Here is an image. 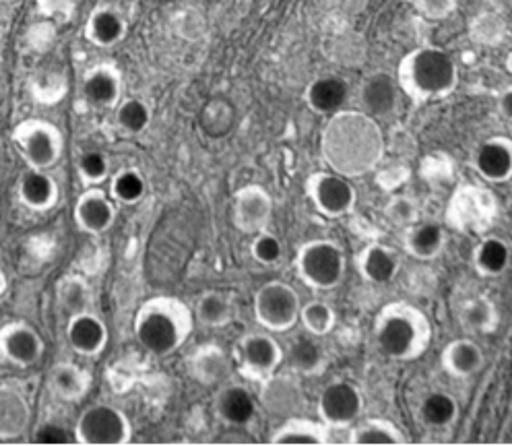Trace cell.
Segmentation results:
<instances>
[{
	"instance_id": "6da1fadb",
	"label": "cell",
	"mask_w": 512,
	"mask_h": 446,
	"mask_svg": "<svg viewBox=\"0 0 512 446\" xmlns=\"http://www.w3.org/2000/svg\"><path fill=\"white\" fill-rule=\"evenodd\" d=\"M320 153L341 176H364L384 155V137L376 118L356 110L331 114L320 133Z\"/></svg>"
},
{
	"instance_id": "7a4b0ae2",
	"label": "cell",
	"mask_w": 512,
	"mask_h": 446,
	"mask_svg": "<svg viewBox=\"0 0 512 446\" xmlns=\"http://www.w3.org/2000/svg\"><path fill=\"white\" fill-rule=\"evenodd\" d=\"M374 339L387 358L395 362H413L422 358L432 343L430 318L420 306L411 302H391L376 314Z\"/></svg>"
},
{
	"instance_id": "3957f363",
	"label": "cell",
	"mask_w": 512,
	"mask_h": 446,
	"mask_svg": "<svg viewBox=\"0 0 512 446\" xmlns=\"http://www.w3.org/2000/svg\"><path fill=\"white\" fill-rule=\"evenodd\" d=\"M195 327V312L174 296H155L141 304L133 331L147 354L166 358L180 349Z\"/></svg>"
},
{
	"instance_id": "277c9868",
	"label": "cell",
	"mask_w": 512,
	"mask_h": 446,
	"mask_svg": "<svg viewBox=\"0 0 512 446\" xmlns=\"http://www.w3.org/2000/svg\"><path fill=\"white\" fill-rule=\"evenodd\" d=\"M399 89L415 106H424L451 95L459 85L455 58L436 46H420L407 52L397 67Z\"/></svg>"
},
{
	"instance_id": "5b68a950",
	"label": "cell",
	"mask_w": 512,
	"mask_h": 446,
	"mask_svg": "<svg viewBox=\"0 0 512 446\" xmlns=\"http://www.w3.org/2000/svg\"><path fill=\"white\" fill-rule=\"evenodd\" d=\"M345 267V252L333 240H310L298 248L296 273L310 290H335L345 277Z\"/></svg>"
},
{
	"instance_id": "8992f818",
	"label": "cell",
	"mask_w": 512,
	"mask_h": 446,
	"mask_svg": "<svg viewBox=\"0 0 512 446\" xmlns=\"http://www.w3.org/2000/svg\"><path fill=\"white\" fill-rule=\"evenodd\" d=\"M300 294L285 281H269L261 285L252 300L254 321L269 333L290 331L300 318Z\"/></svg>"
},
{
	"instance_id": "52a82bcc",
	"label": "cell",
	"mask_w": 512,
	"mask_h": 446,
	"mask_svg": "<svg viewBox=\"0 0 512 446\" xmlns=\"http://www.w3.org/2000/svg\"><path fill=\"white\" fill-rule=\"evenodd\" d=\"M131 436L133 426L126 413L106 403L87 407L75 424V440L81 446H124Z\"/></svg>"
},
{
	"instance_id": "ba28073f",
	"label": "cell",
	"mask_w": 512,
	"mask_h": 446,
	"mask_svg": "<svg viewBox=\"0 0 512 446\" xmlns=\"http://www.w3.org/2000/svg\"><path fill=\"white\" fill-rule=\"evenodd\" d=\"M13 141L27 168L50 170L62 155L64 137L58 126L44 118H27L13 131Z\"/></svg>"
},
{
	"instance_id": "9c48e42d",
	"label": "cell",
	"mask_w": 512,
	"mask_h": 446,
	"mask_svg": "<svg viewBox=\"0 0 512 446\" xmlns=\"http://www.w3.org/2000/svg\"><path fill=\"white\" fill-rule=\"evenodd\" d=\"M281 362L283 349L269 333H246L236 343V366L248 380H269L275 376Z\"/></svg>"
},
{
	"instance_id": "30bf717a",
	"label": "cell",
	"mask_w": 512,
	"mask_h": 446,
	"mask_svg": "<svg viewBox=\"0 0 512 446\" xmlns=\"http://www.w3.org/2000/svg\"><path fill=\"white\" fill-rule=\"evenodd\" d=\"M306 195L314 209L329 219H339L354 211L358 193L345 176L333 172H314L306 178Z\"/></svg>"
},
{
	"instance_id": "8fae6325",
	"label": "cell",
	"mask_w": 512,
	"mask_h": 446,
	"mask_svg": "<svg viewBox=\"0 0 512 446\" xmlns=\"http://www.w3.org/2000/svg\"><path fill=\"white\" fill-rule=\"evenodd\" d=\"M364 411V395L349 380H333L320 391L316 401L318 420L331 428H349Z\"/></svg>"
},
{
	"instance_id": "7c38bea8",
	"label": "cell",
	"mask_w": 512,
	"mask_h": 446,
	"mask_svg": "<svg viewBox=\"0 0 512 446\" xmlns=\"http://www.w3.org/2000/svg\"><path fill=\"white\" fill-rule=\"evenodd\" d=\"M234 226L244 234H259L269 228L273 217V199L261 184L238 188L232 201Z\"/></svg>"
},
{
	"instance_id": "4fadbf2b",
	"label": "cell",
	"mask_w": 512,
	"mask_h": 446,
	"mask_svg": "<svg viewBox=\"0 0 512 446\" xmlns=\"http://www.w3.org/2000/svg\"><path fill=\"white\" fill-rule=\"evenodd\" d=\"M496 213V203L484 188L461 186L448 207V217L459 230H479L490 226Z\"/></svg>"
},
{
	"instance_id": "5bb4252c",
	"label": "cell",
	"mask_w": 512,
	"mask_h": 446,
	"mask_svg": "<svg viewBox=\"0 0 512 446\" xmlns=\"http://www.w3.org/2000/svg\"><path fill=\"white\" fill-rule=\"evenodd\" d=\"M0 354L17 368H29L42 360L44 339L36 327L27 323H9L0 329Z\"/></svg>"
},
{
	"instance_id": "9a60e30c",
	"label": "cell",
	"mask_w": 512,
	"mask_h": 446,
	"mask_svg": "<svg viewBox=\"0 0 512 446\" xmlns=\"http://www.w3.org/2000/svg\"><path fill=\"white\" fill-rule=\"evenodd\" d=\"M73 215L79 230L91 236H100L114 226L116 201L102 188H87L85 193L79 195Z\"/></svg>"
},
{
	"instance_id": "2e32d148",
	"label": "cell",
	"mask_w": 512,
	"mask_h": 446,
	"mask_svg": "<svg viewBox=\"0 0 512 446\" xmlns=\"http://www.w3.org/2000/svg\"><path fill=\"white\" fill-rule=\"evenodd\" d=\"M67 341L75 354L83 358H95L108 345V327L95 312H79L69 318Z\"/></svg>"
},
{
	"instance_id": "e0dca14e",
	"label": "cell",
	"mask_w": 512,
	"mask_h": 446,
	"mask_svg": "<svg viewBox=\"0 0 512 446\" xmlns=\"http://www.w3.org/2000/svg\"><path fill=\"white\" fill-rule=\"evenodd\" d=\"M477 176L490 184H502L512 178V139L490 137L473 155Z\"/></svg>"
},
{
	"instance_id": "ac0fdd59",
	"label": "cell",
	"mask_w": 512,
	"mask_h": 446,
	"mask_svg": "<svg viewBox=\"0 0 512 446\" xmlns=\"http://www.w3.org/2000/svg\"><path fill=\"white\" fill-rule=\"evenodd\" d=\"M83 98L95 108H116L122 100V73L114 62H100L83 77Z\"/></svg>"
},
{
	"instance_id": "d6986e66",
	"label": "cell",
	"mask_w": 512,
	"mask_h": 446,
	"mask_svg": "<svg viewBox=\"0 0 512 446\" xmlns=\"http://www.w3.org/2000/svg\"><path fill=\"white\" fill-rule=\"evenodd\" d=\"M126 31V19L118 9L110 5H98L89 13L83 34L85 40L95 48H114L126 38Z\"/></svg>"
},
{
	"instance_id": "ffe728a7",
	"label": "cell",
	"mask_w": 512,
	"mask_h": 446,
	"mask_svg": "<svg viewBox=\"0 0 512 446\" xmlns=\"http://www.w3.org/2000/svg\"><path fill=\"white\" fill-rule=\"evenodd\" d=\"M17 197L29 211H48L58 201V184L48 170L27 168L17 182Z\"/></svg>"
},
{
	"instance_id": "44dd1931",
	"label": "cell",
	"mask_w": 512,
	"mask_h": 446,
	"mask_svg": "<svg viewBox=\"0 0 512 446\" xmlns=\"http://www.w3.org/2000/svg\"><path fill=\"white\" fill-rule=\"evenodd\" d=\"M399 100V83L397 77L389 73H372L360 89V104L366 114L372 118H384L395 112Z\"/></svg>"
},
{
	"instance_id": "7402d4cb",
	"label": "cell",
	"mask_w": 512,
	"mask_h": 446,
	"mask_svg": "<svg viewBox=\"0 0 512 446\" xmlns=\"http://www.w3.org/2000/svg\"><path fill=\"white\" fill-rule=\"evenodd\" d=\"M440 364L448 376L469 378L484 368L486 354L484 349L479 347V343H475L469 337H463L451 341L442 349Z\"/></svg>"
},
{
	"instance_id": "603a6c76",
	"label": "cell",
	"mask_w": 512,
	"mask_h": 446,
	"mask_svg": "<svg viewBox=\"0 0 512 446\" xmlns=\"http://www.w3.org/2000/svg\"><path fill=\"white\" fill-rule=\"evenodd\" d=\"M349 98V85L345 79L335 75L316 77L304 91L306 106L320 116H331L339 112Z\"/></svg>"
},
{
	"instance_id": "cb8c5ba5",
	"label": "cell",
	"mask_w": 512,
	"mask_h": 446,
	"mask_svg": "<svg viewBox=\"0 0 512 446\" xmlns=\"http://www.w3.org/2000/svg\"><path fill=\"white\" fill-rule=\"evenodd\" d=\"M215 413L223 424L244 428L256 416V401L246 387L226 385L219 389L215 397Z\"/></svg>"
},
{
	"instance_id": "d4e9b609",
	"label": "cell",
	"mask_w": 512,
	"mask_h": 446,
	"mask_svg": "<svg viewBox=\"0 0 512 446\" xmlns=\"http://www.w3.org/2000/svg\"><path fill=\"white\" fill-rule=\"evenodd\" d=\"M358 273L372 285H387L399 273V259L393 248L384 244H368L358 252Z\"/></svg>"
},
{
	"instance_id": "484cf974",
	"label": "cell",
	"mask_w": 512,
	"mask_h": 446,
	"mask_svg": "<svg viewBox=\"0 0 512 446\" xmlns=\"http://www.w3.org/2000/svg\"><path fill=\"white\" fill-rule=\"evenodd\" d=\"M188 372L197 382H201V385L213 387L230 378L232 362L219 345L209 343L199 347L197 352L188 358Z\"/></svg>"
},
{
	"instance_id": "4316f807",
	"label": "cell",
	"mask_w": 512,
	"mask_h": 446,
	"mask_svg": "<svg viewBox=\"0 0 512 446\" xmlns=\"http://www.w3.org/2000/svg\"><path fill=\"white\" fill-rule=\"evenodd\" d=\"M48 387L58 399L77 403L89 393L91 374L75 362H58L48 372Z\"/></svg>"
},
{
	"instance_id": "83f0119b",
	"label": "cell",
	"mask_w": 512,
	"mask_h": 446,
	"mask_svg": "<svg viewBox=\"0 0 512 446\" xmlns=\"http://www.w3.org/2000/svg\"><path fill=\"white\" fill-rule=\"evenodd\" d=\"M29 422L31 407L27 397L11 385H0V438L21 436Z\"/></svg>"
},
{
	"instance_id": "f1b7e54d",
	"label": "cell",
	"mask_w": 512,
	"mask_h": 446,
	"mask_svg": "<svg viewBox=\"0 0 512 446\" xmlns=\"http://www.w3.org/2000/svg\"><path fill=\"white\" fill-rule=\"evenodd\" d=\"M275 446H323L329 442V426L320 420H308V418H290L285 420L269 438Z\"/></svg>"
},
{
	"instance_id": "f546056e",
	"label": "cell",
	"mask_w": 512,
	"mask_h": 446,
	"mask_svg": "<svg viewBox=\"0 0 512 446\" xmlns=\"http://www.w3.org/2000/svg\"><path fill=\"white\" fill-rule=\"evenodd\" d=\"M446 234L434 221H420L407 228L403 246L407 254L418 261H434L444 250Z\"/></svg>"
},
{
	"instance_id": "4dcf8cb0",
	"label": "cell",
	"mask_w": 512,
	"mask_h": 446,
	"mask_svg": "<svg viewBox=\"0 0 512 446\" xmlns=\"http://www.w3.org/2000/svg\"><path fill=\"white\" fill-rule=\"evenodd\" d=\"M347 444L354 446H395V444H407V436L403 430L387 420V418H368L360 424H354L349 430Z\"/></svg>"
},
{
	"instance_id": "1f68e13d",
	"label": "cell",
	"mask_w": 512,
	"mask_h": 446,
	"mask_svg": "<svg viewBox=\"0 0 512 446\" xmlns=\"http://www.w3.org/2000/svg\"><path fill=\"white\" fill-rule=\"evenodd\" d=\"M318 339L320 337L306 333L292 341L290 366L294 372H298L302 376H316V374L325 372V368L329 364V356H327V349L318 343Z\"/></svg>"
},
{
	"instance_id": "d6a6232c",
	"label": "cell",
	"mask_w": 512,
	"mask_h": 446,
	"mask_svg": "<svg viewBox=\"0 0 512 446\" xmlns=\"http://www.w3.org/2000/svg\"><path fill=\"white\" fill-rule=\"evenodd\" d=\"M459 323L469 335H490L500 323L498 308L488 296H475L461 306Z\"/></svg>"
},
{
	"instance_id": "836d02e7",
	"label": "cell",
	"mask_w": 512,
	"mask_h": 446,
	"mask_svg": "<svg viewBox=\"0 0 512 446\" xmlns=\"http://www.w3.org/2000/svg\"><path fill=\"white\" fill-rule=\"evenodd\" d=\"M473 267L482 277H500L510 265V246L502 238L486 236L473 248Z\"/></svg>"
},
{
	"instance_id": "e575fe53",
	"label": "cell",
	"mask_w": 512,
	"mask_h": 446,
	"mask_svg": "<svg viewBox=\"0 0 512 446\" xmlns=\"http://www.w3.org/2000/svg\"><path fill=\"white\" fill-rule=\"evenodd\" d=\"M234 314L236 310H234L232 296L217 290L205 292L195 306V318L209 329L228 327L234 321Z\"/></svg>"
},
{
	"instance_id": "d590c367",
	"label": "cell",
	"mask_w": 512,
	"mask_h": 446,
	"mask_svg": "<svg viewBox=\"0 0 512 446\" xmlns=\"http://www.w3.org/2000/svg\"><path fill=\"white\" fill-rule=\"evenodd\" d=\"M420 418L430 428H448L459 418V401L444 391H434L424 397Z\"/></svg>"
},
{
	"instance_id": "8d00e7d4",
	"label": "cell",
	"mask_w": 512,
	"mask_h": 446,
	"mask_svg": "<svg viewBox=\"0 0 512 446\" xmlns=\"http://www.w3.org/2000/svg\"><path fill=\"white\" fill-rule=\"evenodd\" d=\"M147 195V180L137 168H122L110 180V197L116 205H137Z\"/></svg>"
},
{
	"instance_id": "74e56055",
	"label": "cell",
	"mask_w": 512,
	"mask_h": 446,
	"mask_svg": "<svg viewBox=\"0 0 512 446\" xmlns=\"http://www.w3.org/2000/svg\"><path fill=\"white\" fill-rule=\"evenodd\" d=\"M56 298H58L60 312L67 314V318H71L79 312L91 310V298L93 296H91V290H89V285H87L85 279L69 275L58 283Z\"/></svg>"
},
{
	"instance_id": "f35d334b",
	"label": "cell",
	"mask_w": 512,
	"mask_h": 446,
	"mask_svg": "<svg viewBox=\"0 0 512 446\" xmlns=\"http://www.w3.org/2000/svg\"><path fill=\"white\" fill-rule=\"evenodd\" d=\"M114 110H116V124L126 135H143L149 129L153 112L145 100L126 98V100H120Z\"/></svg>"
},
{
	"instance_id": "ab89813d",
	"label": "cell",
	"mask_w": 512,
	"mask_h": 446,
	"mask_svg": "<svg viewBox=\"0 0 512 446\" xmlns=\"http://www.w3.org/2000/svg\"><path fill=\"white\" fill-rule=\"evenodd\" d=\"M298 321L302 323L306 333L314 337H327L337 325V314L327 302L312 300L300 308Z\"/></svg>"
},
{
	"instance_id": "60d3db41",
	"label": "cell",
	"mask_w": 512,
	"mask_h": 446,
	"mask_svg": "<svg viewBox=\"0 0 512 446\" xmlns=\"http://www.w3.org/2000/svg\"><path fill=\"white\" fill-rule=\"evenodd\" d=\"M79 178L87 184H100L110 176V159L100 149L81 151L77 157Z\"/></svg>"
},
{
	"instance_id": "b9f144b4",
	"label": "cell",
	"mask_w": 512,
	"mask_h": 446,
	"mask_svg": "<svg viewBox=\"0 0 512 446\" xmlns=\"http://www.w3.org/2000/svg\"><path fill=\"white\" fill-rule=\"evenodd\" d=\"M290 382L292 380L275 378V376L261 382V385H263V399H265V405L269 409H275V411L294 409L296 403L292 399H298V389L294 385H290Z\"/></svg>"
},
{
	"instance_id": "7bdbcfd3",
	"label": "cell",
	"mask_w": 512,
	"mask_h": 446,
	"mask_svg": "<svg viewBox=\"0 0 512 446\" xmlns=\"http://www.w3.org/2000/svg\"><path fill=\"white\" fill-rule=\"evenodd\" d=\"M250 254H252V259L259 263V265L271 267V265H277L281 261V257H283V244H281V240L273 232L263 230L259 234H254L252 244H250Z\"/></svg>"
},
{
	"instance_id": "ee69618b",
	"label": "cell",
	"mask_w": 512,
	"mask_h": 446,
	"mask_svg": "<svg viewBox=\"0 0 512 446\" xmlns=\"http://www.w3.org/2000/svg\"><path fill=\"white\" fill-rule=\"evenodd\" d=\"M31 440L36 444H77L75 430H69L67 426H62L58 422H44L42 426H38Z\"/></svg>"
},
{
	"instance_id": "f6af8a7d",
	"label": "cell",
	"mask_w": 512,
	"mask_h": 446,
	"mask_svg": "<svg viewBox=\"0 0 512 446\" xmlns=\"http://www.w3.org/2000/svg\"><path fill=\"white\" fill-rule=\"evenodd\" d=\"M413 5L422 17L430 21H444L457 11L459 0H413Z\"/></svg>"
},
{
	"instance_id": "bcb514c9",
	"label": "cell",
	"mask_w": 512,
	"mask_h": 446,
	"mask_svg": "<svg viewBox=\"0 0 512 446\" xmlns=\"http://www.w3.org/2000/svg\"><path fill=\"white\" fill-rule=\"evenodd\" d=\"M389 215L397 226H405V223H411L415 219V207L409 199H395V203L389 207Z\"/></svg>"
},
{
	"instance_id": "7dc6e473",
	"label": "cell",
	"mask_w": 512,
	"mask_h": 446,
	"mask_svg": "<svg viewBox=\"0 0 512 446\" xmlns=\"http://www.w3.org/2000/svg\"><path fill=\"white\" fill-rule=\"evenodd\" d=\"M498 114H500L504 120L512 122V85L506 87V89L498 95Z\"/></svg>"
},
{
	"instance_id": "c3c4849f",
	"label": "cell",
	"mask_w": 512,
	"mask_h": 446,
	"mask_svg": "<svg viewBox=\"0 0 512 446\" xmlns=\"http://www.w3.org/2000/svg\"><path fill=\"white\" fill-rule=\"evenodd\" d=\"M5 290H7V277H5V271L0 269V296L5 294Z\"/></svg>"
},
{
	"instance_id": "681fc988",
	"label": "cell",
	"mask_w": 512,
	"mask_h": 446,
	"mask_svg": "<svg viewBox=\"0 0 512 446\" xmlns=\"http://www.w3.org/2000/svg\"><path fill=\"white\" fill-rule=\"evenodd\" d=\"M155 5H159V7H168V5H172V3H176V0H153Z\"/></svg>"
},
{
	"instance_id": "f907efd6",
	"label": "cell",
	"mask_w": 512,
	"mask_h": 446,
	"mask_svg": "<svg viewBox=\"0 0 512 446\" xmlns=\"http://www.w3.org/2000/svg\"><path fill=\"white\" fill-rule=\"evenodd\" d=\"M506 69H508V73L512 75V50L508 52V58H506Z\"/></svg>"
}]
</instances>
